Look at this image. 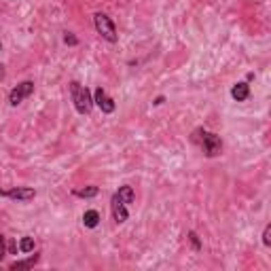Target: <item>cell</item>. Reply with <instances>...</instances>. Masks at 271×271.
<instances>
[{"label": "cell", "mask_w": 271, "mask_h": 271, "mask_svg": "<svg viewBox=\"0 0 271 271\" xmlns=\"http://www.w3.org/2000/svg\"><path fill=\"white\" fill-rule=\"evenodd\" d=\"M70 98L74 102L76 112H81V114H89L91 112V108H93L91 91L87 89L85 85H81L79 81H72L70 83Z\"/></svg>", "instance_id": "2"}, {"label": "cell", "mask_w": 271, "mask_h": 271, "mask_svg": "<svg viewBox=\"0 0 271 271\" xmlns=\"http://www.w3.org/2000/svg\"><path fill=\"white\" fill-rule=\"evenodd\" d=\"M231 98H233L235 102H246L250 98V87H248V83L233 85V89H231Z\"/></svg>", "instance_id": "8"}, {"label": "cell", "mask_w": 271, "mask_h": 271, "mask_svg": "<svg viewBox=\"0 0 271 271\" xmlns=\"http://www.w3.org/2000/svg\"><path fill=\"white\" fill-rule=\"evenodd\" d=\"M38 263V254L30 256V258H26V260H15V263H11V269H30Z\"/></svg>", "instance_id": "11"}, {"label": "cell", "mask_w": 271, "mask_h": 271, "mask_svg": "<svg viewBox=\"0 0 271 271\" xmlns=\"http://www.w3.org/2000/svg\"><path fill=\"white\" fill-rule=\"evenodd\" d=\"M193 142H197L199 147L203 149V153H206V157H218V155L222 153V140L220 136L212 133L208 129H195L193 131Z\"/></svg>", "instance_id": "1"}, {"label": "cell", "mask_w": 271, "mask_h": 271, "mask_svg": "<svg viewBox=\"0 0 271 271\" xmlns=\"http://www.w3.org/2000/svg\"><path fill=\"white\" fill-rule=\"evenodd\" d=\"M110 210H112V216H114V222H117V225H123V222L127 220V216H129L127 206H125L117 195H112V199H110Z\"/></svg>", "instance_id": "7"}, {"label": "cell", "mask_w": 271, "mask_h": 271, "mask_svg": "<svg viewBox=\"0 0 271 271\" xmlns=\"http://www.w3.org/2000/svg\"><path fill=\"white\" fill-rule=\"evenodd\" d=\"M83 225L87 229H95V227L100 225V214L95 210H87L85 214H83Z\"/></svg>", "instance_id": "9"}, {"label": "cell", "mask_w": 271, "mask_h": 271, "mask_svg": "<svg viewBox=\"0 0 271 271\" xmlns=\"http://www.w3.org/2000/svg\"><path fill=\"white\" fill-rule=\"evenodd\" d=\"M189 239H191L193 248H195V250H201V241H199V237H197L195 231H189Z\"/></svg>", "instance_id": "14"}, {"label": "cell", "mask_w": 271, "mask_h": 271, "mask_svg": "<svg viewBox=\"0 0 271 271\" xmlns=\"http://www.w3.org/2000/svg\"><path fill=\"white\" fill-rule=\"evenodd\" d=\"M32 250H34V239L32 237H24L22 241H19V252L28 254V252H32Z\"/></svg>", "instance_id": "13"}, {"label": "cell", "mask_w": 271, "mask_h": 271, "mask_svg": "<svg viewBox=\"0 0 271 271\" xmlns=\"http://www.w3.org/2000/svg\"><path fill=\"white\" fill-rule=\"evenodd\" d=\"M93 24H95V30L98 34L108 43H117L119 41V34H117V28H114L112 19L106 15V13H95L93 15Z\"/></svg>", "instance_id": "3"}, {"label": "cell", "mask_w": 271, "mask_h": 271, "mask_svg": "<svg viewBox=\"0 0 271 271\" xmlns=\"http://www.w3.org/2000/svg\"><path fill=\"white\" fill-rule=\"evenodd\" d=\"M163 102H166V98H163V95H159V98H155V106H159V104H163Z\"/></svg>", "instance_id": "18"}, {"label": "cell", "mask_w": 271, "mask_h": 271, "mask_svg": "<svg viewBox=\"0 0 271 271\" xmlns=\"http://www.w3.org/2000/svg\"><path fill=\"white\" fill-rule=\"evenodd\" d=\"M98 193H100L98 187H85V189H76L74 195H76V197H83V199H91V197L98 195Z\"/></svg>", "instance_id": "12"}, {"label": "cell", "mask_w": 271, "mask_h": 271, "mask_svg": "<svg viewBox=\"0 0 271 271\" xmlns=\"http://www.w3.org/2000/svg\"><path fill=\"white\" fill-rule=\"evenodd\" d=\"M263 244H265V246H271V227H269V225H267L265 231H263Z\"/></svg>", "instance_id": "15"}, {"label": "cell", "mask_w": 271, "mask_h": 271, "mask_svg": "<svg viewBox=\"0 0 271 271\" xmlns=\"http://www.w3.org/2000/svg\"><path fill=\"white\" fill-rule=\"evenodd\" d=\"M93 102L100 106V110H102V112H106V114L114 112V100L102 89V87H98V89L93 91Z\"/></svg>", "instance_id": "6"}, {"label": "cell", "mask_w": 271, "mask_h": 271, "mask_svg": "<svg viewBox=\"0 0 271 271\" xmlns=\"http://www.w3.org/2000/svg\"><path fill=\"white\" fill-rule=\"evenodd\" d=\"M5 254H7V237L0 235V258H5Z\"/></svg>", "instance_id": "17"}, {"label": "cell", "mask_w": 271, "mask_h": 271, "mask_svg": "<svg viewBox=\"0 0 271 271\" xmlns=\"http://www.w3.org/2000/svg\"><path fill=\"white\" fill-rule=\"evenodd\" d=\"M34 195H36V193L30 187H17V189H11V191L0 189V197L17 199V201H30V199H34Z\"/></svg>", "instance_id": "5"}, {"label": "cell", "mask_w": 271, "mask_h": 271, "mask_svg": "<svg viewBox=\"0 0 271 271\" xmlns=\"http://www.w3.org/2000/svg\"><path fill=\"white\" fill-rule=\"evenodd\" d=\"M32 93H34V83L32 81L19 83L17 87H13V89H11V93H9V104H11V106H19L26 98H30Z\"/></svg>", "instance_id": "4"}, {"label": "cell", "mask_w": 271, "mask_h": 271, "mask_svg": "<svg viewBox=\"0 0 271 271\" xmlns=\"http://www.w3.org/2000/svg\"><path fill=\"white\" fill-rule=\"evenodd\" d=\"M114 195H117L125 206H129V203H133V199H136V195H133V189L131 187H121L117 193H114Z\"/></svg>", "instance_id": "10"}, {"label": "cell", "mask_w": 271, "mask_h": 271, "mask_svg": "<svg viewBox=\"0 0 271 271\" xmlns=\"http://www.w3.org/2000/svg\"><path fill=\"white\" fill-rule=\"evenodd\" d=\"M64 43H66V45H79V38L72 36L70 32H66V36H64Z\"/></svg>", "instance_id": "16"}]
</instances>
